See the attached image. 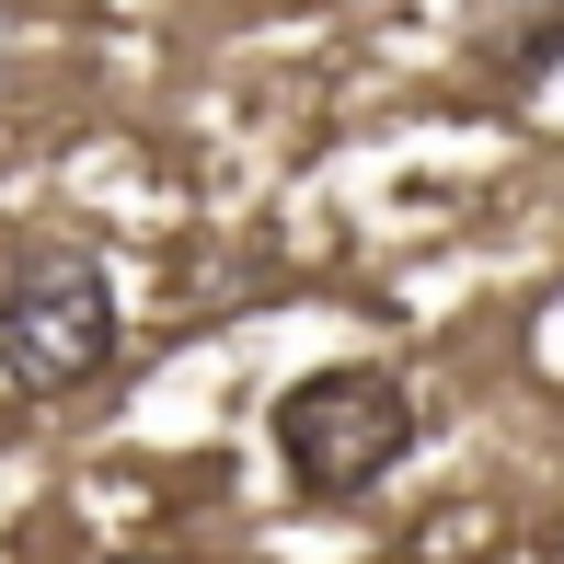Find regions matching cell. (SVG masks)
<instances>
[{
	"instance_id": "cell-3",
	"label": "cell",
	"mask_w": 564,
	"mask_h": 564,
	"mask_svg": "<svg viewBox=\"0 0 564 564\" xmlns=\"http://www.w3.org/2000/svg\"><path fill=\"white\" fill-rule=\"evenodd\" d=\"M449 35L460 58L484 69V82H542V69L564 58V0H449Z\"/></svg>"
},
{
	"instance_id": "cell-1",
	"label": "cell",
	"mask_w": 564,
	"mask_h": 564,
	"mask_svg": "<svg viewBox=\"0 0 564 564\" xmlns=\"http://www.w3.org/2000/svg\"><path fill=\"white\" fill-rule=\"evenodd\" d=\"M265 449L289 473L300 507H357L415 460V392L380 357H335V369H300L265 403Z\"/></svg>"
},
{
	"instance_id": "cell-2",
	"label": "cell",
	"mask_w": 564,
	"mask_h": 564,
	"mask_svg": "<svg viewBox=\"0 0 564 564\" xmlns=\"http://www.w3.org/2000/svg\"><path fill=\"white\" fill-rule=\"evenodd\" d=\"M116 276L93 265V253H23V265H0V380L35 403L58 392H93V380L116 369Z\"/></svg>"
}]
</instances>
